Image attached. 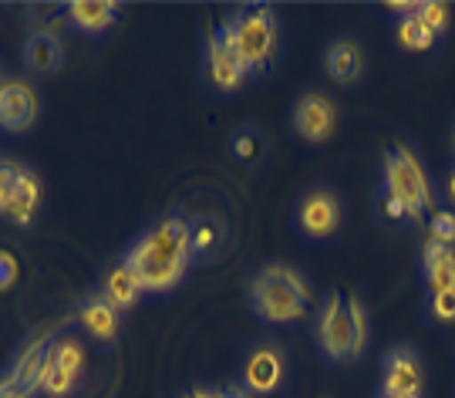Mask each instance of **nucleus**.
Returning a JSON list of instances; mask_svg holds the SVG:
<instances>
[{"mask_svg":"<svg viewBox=\"0 0 455 398\" xmlns=\"http://www.w3.org/2000/svg\"><path fill=\"white\" fill-rule=\"evenodd\" d=\"M193 257V223L186 216H165L152 233L139 236L132 250L122 257L135 281L148 294H165L186 277Z\"/></svg>","mask_w":455,"mask_h":398,"instance_id":"nucleus-1","label":"nucleus"},{"mask_svg":"<svg viewBox=\"0 0 455 398\" xmlns=\"http://www.w3.org/2000/svg\"><path fill=\"white\" fill-rule=\"evenodd\" d=\"M246 298H250L253 314L267 324H293L310 314L314 291H310L307 277L300 270H293L291 264H270L250 281Z\"/></svg>","mask_w":455,"mask_h":398,"instance_id":"nucleus-2","label":"nucleus"},{"mask_svg":"<svg viewBox=\"0 0 455 398\" xmlns=\"http://www.w3.org/2000/svg\"><path fill=\"white\" fill-rule=\"evenodd\" d=\"M317 341L327 362H355L368 345V307L358 294H327L317 324Z\"/></svg>","mask_w":455,"mask_h":398,"instance_id":"nucleus-3","label":"nucleus"},{"mask_svg":"<svg viewBox=\"0 0 455 398\" xmlns=\"http://www.w3.org/2000/svg\"><path fill=\"white\" fill-rule=\"evenodd\" d=\"M250 71H270L280 48V24L274 7H240L220 24Z\"/></svg>","mask_w":455,"mask_h":398,"instance_id":"nucleus-4","label":"nucleus"},{"mask_svg":"<svg viewBox=\"0 0 455 398\" xmlns=\"http://www.w3.org/2000/svg\"><path fill=\"white\" fill-rule=\"evenodd\" d=\"M381 186L391 189L415 216L425 219V213H435L428 176H425L422 163L415 159V152L408 149L405 142H391L388 152H385V179H381Z\"/></svg>","mask_w":455,"mask_h":398,"instance_id":"nucleus-5","label":"nucleus"},{"mask_svg":"<svg viewBox=\"0 0 455 398\" xmlns=\"http://www.w3.org/2000/svg\"><path fill=\"white\" fill-rule=\"evenodd\" d=\"M293 223L307 240H334L344 227V206L338 193H331L324 186H314L297 199Z\"/></svg>","mask_w":455,"mask_h":398,"instance_id":"nucleus-6","label":"nucleus"},{"mask_svg":"<svg viewBox=\"0 0 455 398\" xmlns=\"http://www.w3.org/2000/svg\"><path fill=\"white\" fill-rule=\"evenodd\" d=\"M246 75H250V68L243 65L240 51L233 48V41L223 28H216L206 41V78H210V84L223 95H233L243 88Z\"/></svg>","mask_w":455,"mask_h":398,"instance_id":"nucleus-7","label":"nucleus"},{"mask_svg":"<svg viewBox=\"0 0 455 398\" xmlns=\"http://www.w3.org/2000/svg\"><path fill=\"white\" fill-rule=\"evenodd\" d=\"M425 388V371L422 358L415 348L398 345L381 358V395L391 398H422Z\"/></svg>","mask_w":455,"mask_h":398,"instance_id":"nucleus-8","label":"nucleus"},{"mask_svg":"<svg viewBox=\"0 0 455 398\" xmlns=\"http://www.w3.org/2000/svg\"><path fill=\"white\" fill-rule=\"evenodd\" d=\"M338 125V105L324 92H304L293 108V129L307 142H324Z\"/></svg>","mask_w":455,"mask_h":398,"instance_id":"nucleus-9","label":"nucleus"},{"mask_svg":"<svg viewBox=\"0 0 455 398\" xmlns=\"http://www.w3.org/2000/svg\"><path fill=\"white\" fill-rule=\"evenodd\" d=\"M287 375V358L276 345H257L246 354L243 388L250 395H274Z\"/></svg>","mask_w":455,"mask_h":398,"instance_id":"nucleus-10","label":"nucleus"},{"mask_svg":"<svg viewBox=\"0 0 455 398\" xmlns=\"http://www.w3.org/2000/svg\"><path fill=\"white\" fill-rule=\"evenodd\" d=\"M37 122V92L20 78H11L0 88V129L28 132Z\"/></svg>","mask_w":455,"mask_h":398,"instance_id":"nucleus-11","label":"nucleus"},{"mask_svg":"<svg viewBox=\"0 0 455 398\" xmlns=\"http://www.w3.org/2000/svg\"><path fill=\"white\" fill-rule=\"evenodd\" d=\"M24 65L31 68L34 75H58L61 65H65V48L58 41V34L48 31V28H34L24 41Z\"/></svg>","mask_w":455,"mask_h":398,"instance_id":"nucleus-12","label":"nucleus"},{"mask_svg":"<svg viewBox=\"0 0 455 398\" xmlns=\"http://www.w3.org/2000/svg\"><path fill=\"white\" fill-rule=\"evenodd\" d=\"M37 206H41V179L34 176L31 169L20 166L17 183H14V189H11L7 203H4L0 216H4L7 223H14V227H28L34 216H37Z\"/></svg>","mask_w":455,"mask_h":398,"instance_id":"nucleus-13","label":"nucleus"},{"mask_svg":"<svg viewBox=\"0 0 455 398\" xmlns=\"http://www.w3.org/2000/svg\"><path fill=\"white\" fill-rule=\"evenodd\" d=\"M324 65L327 75L338 84H355L364 75V51L355 37H338V41L327 44Z\"/></svg>","mask_w":455,"mask_h":398,"instance_id":"nucleus-14","label":"nucleus"},{"mask_svg":"<svg viewBox=\"0 0 455 398\" xmlns=\"http://www.w3.org/2000/svg\"><path fill=\"white\" fill-rule=\"evenodd\" d=\"M101 298L108 300L118 314H122V311H132V307L139 304V298H142V283L135 281V274L129 270L125 260L105 267V274H101Z\"/></svg>","mask_w":455,"mask_h":398,"instance_id":"nucleus-15","label":"nucleus"},{"mask_svg":"<svg viewBox=\"0 0 455 398\" xmlns=\"http://www.w3.org/2000/svg\"><path fill=\"white\" fill-rule=\"evenodd\" d=\"M422 277H425V287H428L432 294H439V291H455V247H445V243H435V240H425Z\"/></svg>","mask_w":455,"mask_h":398,"instance_id":"nucleus-16","label":"nucleus"},{"mask_svg":"<svg viewBox=\"0 0 455 398\" xmlns=\"http://www.w3.org/2000/svg\"><path fill=\"white\" fill-rule=\"evenodd\" d=\"M68 20L82 34H105L118 20V7L108 0H75L68 4Z\"/></svg>","mask_w":455,"mask_h":398,"instance_id":"nucleus-17","label":"nucleus"},{"mask_svg":"<svg viewBox=\"0 0 455 398\" xmlns=\"http://www.w3.org/2000/svg\"><path fill=\"white\" fill-rule=\"evenodd\" d=\"M78 321L84 324V331L98 338V341H105V345H112L115 338H118V311L101 294H92L78 307Z\"/></svg>","mask_w":455,"mask_h":398,"instance_id":"nucleus-18","label":"nucleus"},{"mask_svg":"<svg viewBox=\"0 0 455 398\" xmlns=\"http://www.w3.org/2000/svg\"><path fill=\"white\" fill-rule=\"evenodd\" d=\"M48 348L51 345H48V338H44V334H41V338H34L31 348L17 358L14 371H11V378H14L28 395L41 385V371H44V362H48Z\"/></svg>","mask_w":455,"mask_h":398,"instance_id":"nucleus-19","label":"nucleus"},{"mask_svg":"<svg viewBox=\"0 0 455 398\" xmlns=\"http://www.w3.org/2000/svg\"><path fill=\"white\" fill-rule=\"evenodd\" d=\"M229 152H233V159L243 163V166H260L263 159L270 155V142H267V135H263L260 129L243 125V129H236V132L229 135Z\"/></svg>","mask_w":455,"mask_h":398,"instance_id":"nucleus-20","label":"nucleus"},{"mask_svg":"<svg viewBox=\"0 0 455 398\" xmlns=\"http://www.w3.org/2000/svg\"><path fill=\"white\" fill-rule=\"evenodd\" d=\"M374 213H378V219H385L388 227H419V223H422V216L411 213L405 203L395 196L391 189H385V186H378V196H374Z\"/></svg>","mask_w":455,"mask_h":398,"instance_id":"nucleus-21","label":"nucleus"},{"mask_svg":"<svg viewBox=\"0 0 455 398\" xmlns=\"http://www.w3.org/2000/svg\"><path fill=\"white\" fill-rule=\"evenodd\" d=\"M395 37H398V48H402V51H428L432 44H435V37H439V34L428 31V28H425L415 14H408V17H402V20H398Z\"/></svg>","mask_w":455,"mask_h":398,"instance_id":"nucleus-22","label":"nucleus"},{"mask_svg":"<svg viewBox=\"0 0 455 398\" xmlns=\"http://www.w3.org/2000/svg\"><path fill=\"white\" fill-rule=\"evenodd\" d=\"M75 375H68L65 368L54 362V354L48 348V362H44V371H41V388H44V395L48 398H68L71 395V388H75Z\"/></svg>","mask_w":455,"mask_h":398,"instance_id":"nucleus-23","label":"nucleus"},{"mask_svg":"<svg viewBox=\"0 0 455 398\" xmlns=\"http://www.w3.org/2000/svg\"><path fill=\"white\" fill-rule=\"evenodd\" d=\"M51 354H54V362L65 368L68 375H75V378H82L84 371V348L75 341V338H61L58 345H51Z\"/></svg>","mask_w":455,"mask_h":398,"instance_id":"nucleus-24","label":"nucleus"},{"mask_svg":"<svg viewBox=\"0 0 455 398\" xmlns=\"http://www.w3.org/2000/svg\"><path fill=\"white\" fill-rule=\"evenodd\" d=\"M220 240H223V227L210 219V216H199L193 223V253L196 257H203V253H210V250L220 247Z\"/></svg>","mask_w":455,"mask_h":398,"instance_id":"nucleus-25","label":"nucleus"},{"mask_svg":"<svg viewBox=\"0 0 455 398\" xmlns=\"http://www.w3.org/2000/svg\"><path fill=\"white\" fill-rule=\"evenodd\" d=\"M428 240L445 243V247H455V213H452V210H435V213H432Z\"/></svg>","mask_w":455,"mask_h":398,"instance_id":"nucleus-26","label":"nucleus"},{"mask_svg":"<svg viewBox=\"0 0 455 398\" xmlns=\"http://www.w3.org/2000/svg\"><path fill=\"white\" fill-rule=\"evenodd\" d=\"M415 17L422 20L428 31H435V34H442L449 28V7H445V4H435V0H432V4H419V7H415Z\"/></svg>","mask_w":455,"mask_h":398,"instance_id":"nucleus-27","label":"nucleus"},{"mask_svg":"<svg viewBox=\"0 0 455 398\" xmlns=\"http://www.w3.org/2000/svg\"><path fill=\"white\" fill-rule=\"evenodd\" d=\"M428 311L439 324H455V291H439L428 300Z\"/></svg>","mask_w":455,"mask_h":398,"instance_id":"nucleus-28","label":"nucleus"},{"mask_svg":"<svg viewBox=\"0 0 455 398\" xmlns=\"http://www.w3.org/2000/svg\"><path fill=\"white\" fill-rule=\"evenodd\" d=\"M17 172H20V166H17V163H7V159H0V210H4V203H7L11 189H14Z\"/></svg>","mask_w":455,"mask_h":398,"instance_id":"nucleus-29","label":"nucleus"},{"mask_svg":"<svg viewBox=\"0 0 455 398\" xmlns=\"http://www.w3.org/2000/svg\"><path fill=\"white\" fill-rule=\"evenodd\" d=\"M17 257L11 250H0V291H7V287H14L17 281Z\"/></svg>","mask_w":455,"mask_h":398,"instance_id":"nucleus-30","label":"nucleus"},{"mask_svg":"<svg viewBox=\"0 0 455 398\" xmlns=\"http://www.w3.org/2000/svg\"><path fill=\"white\" fill-rule=\"evenodd\" d=\"M0 398H28V392H24V388L7 375V378L0 382Z\"/></svg>","mask_w":455,"mask_h":398,"instance_id":"nucleus-31","label":"nucleus"},{"mask_svg":"<svg viewBox=\"0 0 455 398\" xmlns=\"http://www.w3.org/2000/svg\"><path fill=\"white\" fill-rule=\"evenodd\" d=\"M220 398H253V395H250L246 388H240V385H229V388L220 392Z\"/></svg>","mask_w":455,"mask_h":398,"instance_id":"nucleus-32","label":"nucleus"},{"mask_svg":"<svg viewBox=\"0 0 455 398\" xmlns=\"http://www.w3.org/2000/svg\"><path fill=\"white\" fill-rule=\"evenodd\" d=\"M449 199H452V206H455V169L449 172Z\"/></svg>","mask_w":455,"mask_h":398,"instance_id":"nucleus-33","label":"nucleus"},{"mask_svg":"<svg viewBox=\"0 0 455 398\" xmlns=\"http://www.w3.org/2000/svg\"><path fill=\"white\" fill-rule=\"evenodd\" d=\"M452 152H455V132H452Z\"/></svg>","mask_w":455,"mask_h":398,"instance_id":"nucleus-34","label":"nucleus"},{"mask_svg":"<svg viewBox=\"0 0 455 398\" xmlns=\"http://www.w3.org/2000/svg\"><path fill=\"white\" fill-rule=\"evenodd\" d=\"M0 88H4V75H0Z\"/></svg>","mask_w":455,"mask_h":398,"instance_id":"nucleus-35","label":"nucleus"},{"mask_svg":"<svg viewBox=\"0 0 455 398\" xmlns=\"http://www.w3.org/2000/svg\"><path fill=\"white\" fill-rule=\"evenodd\" d=\"M186 398H199V395H196V392H193V395H186Z\"/></svg>","mask_w":455,"mask_h":398,"instance_id":"nucleus-36","label":"nucleus"},{"mask_svg":"<svg viewBox=\"0 0 455 398\" xmlns=\"http://www.w3.org/2000/svg\"><path fill=\"white\" fill-rule=\"evenodd\" d=\"M378 398H391V395H378Z\"/></svg>","mask_w":455,"mask_h":398,"instance_id":"nucleus-37","label":"nucleus"}]
</instances>
